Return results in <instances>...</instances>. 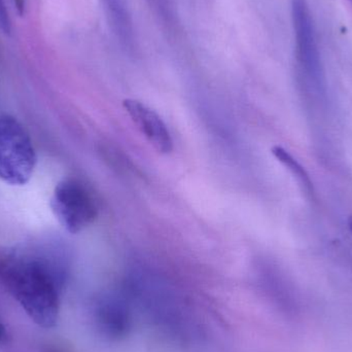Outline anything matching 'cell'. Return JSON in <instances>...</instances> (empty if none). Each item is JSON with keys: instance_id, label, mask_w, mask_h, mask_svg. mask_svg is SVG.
Returning <instances> with one entry per match:
<instances>
[{"instance_id": "obj_1", "label": "cell", "mask_w": 352, "mask_h": 352, "mask_svg": "<svg viewBox=\"0 0 352 352\" xmlns=\"http://www.w3.org/2000/svg\"><path fill=\"white\" fill-rule=\"evenodd\" d=\"M65 273L45 245L0 250V285L41 328L55 327Z\"/></svg>"}, {"instance_id": "obj_2", "label": "cell", "mask_w": 352, "mask_h": 352, "mask_svg": "<svg viewBox=\"0 0 352 352\" xmlns=\"http://www.w3.org/2000/svg\"><path fill=\"white\" fill-rule=\"evenodd\" d=\"M32 140L22 124L0 113V179L10 186H24L36 166Z\"/></svg>"}, {"instance_id": "obj_3", "label": "cell", "mask_w": 352, "mask_h": 352, "mask_svg": "<svg viewBox=\"0 0 352 352\" xmlns=\"http://www.w3.org/2000/svg\"><path fill=\"white\" fill-rule=\"evenodd\" d=\"M50 205L60 225L70 234L84 231L98 215L94 197L84 184L74 178L61 180L55 186Z\"/></svg>"}, {"instance_id": "obj_4", "label": "cell", "mask_w": 352, "mask_h": 352, "mask_svg": "<svg viewBox=\"0 0 352 352\" xmlns=\"http://www.w3.org/2000/svg\"><path fill=\"white\" fill-rule=\"evenodd\" d=\"M293 19L296 51L303 87L309 97L322 98L324 92V74L314 39L311 18L304 0H294Z\"/></svg>"}, {"instance_id": "obj_5", "label": "cell", "mask_w": 352, "mask_h": 352, "mask_svg": "<svg viewBox=\"0 0 352 352\" xmlns=\"http://www.w3.org/2000/svg\"><path fill=\"white\" fill-rule=\"evenodd\" d=\"M123 107L132 122L157 152L163 155L173 152V140L170 132L156 111L135 99H126L123 101Z\"/></svg>"}, {"instance_id": "obj_6", "label": "cell", "mask_w": 352, "mask_h": 352, "mask_svg": "<svg viewBox=\"0 0 352 352\" xmlns=\"http://www.w3.org/2000/svg\"><path fill=\"white\" fill-rule=\"evenodd\" d=\"M94 318L98 330L109 338L123 337L130 328L129 312L118 302L99 303L95 308Z\"/></svg>"}, {"instance_id": "obj_7", "label": "cell", "mask_w": 352, "mask_h": 352, "mask_svg": "<svg viewBox=\"0 0 352 352\" xmlns=\"http://www.w3.org/2000/svg\"><path fill=\"white\" fill-rule=\"evenodd\" d=\"M111 30L122 45H134V28L128 0H99Z\"/></svg>"}, {"instance_id": "obj_8", "label": "cell", "mask_w": 352, "mask_h": 352, "mask_svg": "<svg viewBox=\"0 0 352 352\" xmlns=\"http://www.w3.org/2000/svg\"><path fill=\"white\" fill-rule=\"evenodd\" d=\"M272 154L283 166L287 167V169L291 171L292 175L297 177L298 182L303 186V190L305 192H307L308 194H311L314 192V186H312V182L307 171L287 150L276 146L272 148Z\"/></svg>"}, {"instance_id": "obj_9", "label": "cell", "mask_w": 352, "mask_h": 352, "mask_svg": "<svg viewBox=\"0 0 352 352\" xmlns=\"http://www.w3.org/2000/svg\"><path fill=\"white\" fill-rule=\"evenodd\" d=\"M0 30L6 35H10L12 32V21L3 0H0Z\"/></svg>"}, {"instance_id": "obj_10", "label": "cell", "mask_w": 352, "mask_h": 352, "mask_svg": "<svg viewBox=\"0 0 352 352\" xmlns=\"http://www.w3.org/2000/svg\"><path fill=\"white\" fill-rule=\"evenodd\" d=\"M10 340V335L6 331V327L2 324L1 318H0V343H6Z\"/></svg>"}, {"instance_id": "obj_11", "label": "cell", "mask_w": 352, "mask_h": 352, "mask_svg": "<svg viewBox=\"0 0 352 352\" xmlns=\"http://www.w3.org/2000/svg\"><path fill=\"white\" fill-rule=\"evenodd\" d=\"M349 230H351V232L352 234V217H349Z\"/></svg>"}, {"instance_id": "obj_12", "label": "cell", "mask_w": 352, "mask_h": 352, "mask_svg": "<svg viewBox=\"0 0 352 352\" xmlns=\"http://www.w3.org/2000/svg\"><path fill=\"white\" fill-rule=\"evenodd\" d=\"M349 1H351V3H352V0H349Z\"/></svg>"}]
</instances>
